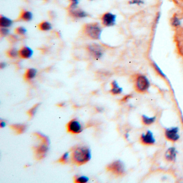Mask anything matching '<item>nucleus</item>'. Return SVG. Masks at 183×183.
I'll list each match as a JSON object with an SVG mask.
<instances>
[{
    "label": "nucleus",
    "instance_id": "obj_1",
    "mask_svg": "<svg viewBox=\"0 0 183 183\" xmlns=\"http://www.w3.org/2000/svg\"><path fill=\"white\" fill-rule=\"evenodd\" d=\"M91 150L86 147L75 148L71 152V159L74 164L80 166L83 165L90 160Z\"/></svg>",
    "mask_w": 183,
    "mask_h": 183
},
{
    "label": "nucleus",
    "instance_id": "obj_2",
    "mask_svg": "<svg viewBox=\"0 0 183 183\" xmlns=\"http://www.w3.org/2000/svg\"><path fill=\"white\" fill-rule=\"evenodd\" d=\"M84 32L89 37L94 39H99L102 29L98 23L86 24L84 27Z\"/></svg>",
    "mask_w": 183,
    "mask_h": 183
},
{
    "label": "nucleus",
    "instance_id": "obj_3",
    "mask_svg": "<svg viewBox=\"0 0 183 183\" xmlns=\"http://www.w3.org/2000/svg\"><path fill=\"white\" fill-rule=\"evenodd\" d=\"M107 170L116 175H121L125 172V165L119 160L113 162L107 167Z\"/></svg>",
    "mask_w": 183,
    "mask_h": 183
},
{
    "label": "nucleus",
    "instance_id": "obj_4",
    "mask_svg": "<svg viewBox=\"0 0 183 183\" xmlns=\"http://www.w3.org/2000/svg\"><path fill=\"white\" fill-rule=\"evenodd\" d=\"M136 88L139 92H145L150 87V82L147 77L140 75L136 80Z\"/></svg>",
    "mask_w": 183,
    "mask_h": 183
},
{
    "label": "nucleus",
    "instance_id": "obj_5",
    "mask_svg": "<svg viewBox=\"0 0 183 183\" xmlns=\"http://www.w3.org/2000/svg\"><path fill=\"white\" fill-rule=\"evenodd\" d=\"M67 130L71 134H77L80 133L83 130V127L80 122L77 119H73L67 124Z\"/></svg>",
    "mask_w": 183,
    "mask_h": 183
},
{
    "label": "nucleus",
    "instance_id": "obj_6",
    "mask_svg": "<svg viewBox=\"0 0 183 183\" xmlns=\"http://www.w3.org/2000/svg\"><path fill=\"white\" fill-rule=\"evenodd\" d=\"M48 146L49 145L42 142V143L39 146L34 147V154L35 158L38 160H40L45 157L46 153L48 150Z\"/></svg>",
    "mask_w": 183,
    "mask_h": 183
},
{
    "label": "nucleus",
    "instance_id": "obj_7",
    "mask_svg": "<svg viewBox=\"0 0 183 183\" xmlns=\"http://www.w3.org/2000/svg\"><path fill=\"white\" fill-rule=\"evenodd\" d=\"M117 16L111 12H107L102 18V23L106 26H112L116 24Z\"/></svg>",
    "mask_w": 183,
    "mask_h": 183
},
{
    "label": "nucleus",
    "instance_id": "obj_8",
    "mask_svg": "<svg viewBox=\"0 0 183 183\" xmlns=\"http://www.w3.org/2000/svg\"><path fill=\"white\" fill-rule=\"evenodd\" d=\"M88 49L93 56L97 59H99L103 55V48L98 44L94 43L90 45L88 47Z\"/></svg>",
    "mask_w": 183,
    "mask_h": 183
},
{
    "label": "nucleus",
    "instance_id": "obj_9",
    "mask_svg": "<svg viewBox=\"0 0 183 183\" xmlns=\"http://www.w3.org/2000/svg\"><path fill=\"white\" fill-rule=\"evenodd\" d=\"M178 128L177 127H173L170 129H167L165 131V136L168 140L172 141H177L179 138L178 134Z\"/></svg>",
    "mask_w": 183,
    "mask_h": 183
},
{
    "label": "nucleus",
    "instance_id": "obj_10",
    "mask_svg": "<svg viewBox=\"0 0 183 183\" xmlns=\"http://www.w3.org/2000/svg\"><path fill=\"white\" fill-rule=\"evenodd\" d=\"M141 141L144 144H154L155 142L153 134L150 130H148L146 134H143L142 135Z\"/></svg>",
    "mask_w": 183,
    "mask_h": 183
},
{
    "label": "nucleus",
    "instance_id": "obj_11",
    "mask_svg": "<svg viewBox=\"0 0 183 183\" xmlns=\"http://www.w3.org/2000/svg\"><path fill=\"white\" fill-rule=\"evenodd\" d=\"M34 51L31 48L29 47H24L22 49H20L19 51V54L20 57L23 59H29L33 55Z\"/></svg>",
    "mask_w": 183,
    "mask_h": 183
},
{
    "label": "nucleus",
    "instance_id": "obj_12",
    "mask_svg": "<svg viewBox=\"0 0 183 183\" xmlns=\"http://www.w3.org/2000/svg\"><path fill=\"white\" fill-rule=\"evenodd\" d=\"M75 9L70 10V14L74 17L82 18L86 17L88 16V14L85 11L81 9Z\"/></svg>",
    "mask_w": 183,
    "mask_h": 183
},
{
    "label": "nucleus",
    "instance_id": "obj_13",
    "mask_svg": "<svg viewBox=\"0 0 183 183\" xmlns=\"http://www.w3.org/2000/svg\"><path fill=\"white\" fill-rule=\"evenodd\" d=\"M176 153H177V152L175 148L171 147L167 150L166 152L165 157L167 160L173 161H175L176 158Z\"/></svg>",
    "mask_w": 183,
    "mask_h": 183
},
{
    "label": "nucleus",
    "instance_id": "obj_14",
    "mask_svg": "<svg viewBox=\"0 0 183 183\" xmlns=\"http://www.w3.org/2000/svg\"><path fill=\"white\" fill-rule=\"evenodd\" d=\"M13 21L5 16H1L0 17V26L1 28H9L12 25Z\"/></svg>",
    "mask_w": 183,
    "mask_h": 183
},
{
    "label": "nucleus",
    "instance_id": "obj_15",
    "mask_svg": "<svg viewBox=\"0 0 183 183\" xmlns=\"http://www.w3.org/2000/svg\"><path fill=\"white\" fill-rule=\"evenodd\" d=\"M12 130H14L15 132L18 134H22L25 131L26 127L24 125L22 124H14L10 126Z\"/></svg>",
    "mask_w": 183,
    "mask_h": 183
},
{
    "label": "nucleus",
    "instance_id": "obj_16",
    "mask_svg": "<svg viewBox=\"0 0 183 183\" xmlns=\"http://www.w3.org/2000/svg\"><path fill=\"white\" fill-rule=\"evenodd\" d=\"M112 89L110 90L111 93L113 94H120L122 92V88H120L116 81H113L111 83Z\"/></svg>",
    "mask_w": 183,
    "mask_h": 183
},
{
    "label": "nucleus",
    "instance_id": "obj_17",
    "mask_svg": "<svg viewBox=\"0 0 183 183\" xmlns=\"http://www.w3.org/2000/svg\"><path fill=\"white\" fill-rule=\"evenodd\" d=\"M37 71L34 68H30L26 71L24 77L26 80H30L35 77L37 75Z\"/></svg>",
    "mask_w": 183,
    "mask_h": 183
},
{
    "label": "nucleus",
    "instance_id": "obj_18",
    "mask_svg": "<svg viewBox=\"0 0 183 183\" xmlns=\"http://www.w3.org/2000/svg\"><path fill=\"white\" fill-rule=\"evenodd\" d=\"M33 15L32 14L30 11L23 10L21 13L20 18L21 19L25 21H30L32 19Z\"/></svg>",
    "mask_w": 183,
    "mask_h": 183
},
{
    "label": "nucleus",
    "instance_id": "obj_19",
    "mask_svg": "<svg viewBox=\"0 0 183 183\" xmlns=\"http://www.w3.org/2000/svg\"><path fill=\"white\" fill-rule=\"evenodd\" d=\"M171 25L175 28H178L181 25V20L177 15H173L171 19Z\"/></svg>",
    "mask_w": 183,
    "mask_h": 183
},
{
    "label": "nucleus",
    "instance_id": "obj_20",
    "mask_svg": "<svg viewBox=\"0 0 183 183\" xmlns=\"http://www.w3.org/2000/svg\"><path fill=\"white\" fill-rule=\"evenodd\" d=\"M39 28L42 31H47L52 29V25L49 22H43L39 25Z\"/></svg>",
    "mask_w": 183,
    "mask_h": 183
},
{
    "label": "nucleus",
    "instance_id": "obj_21",
    "mask_svg": "<svg viewBox=\"0 0 183 183\" xmlns=\"http://www.w3.org/2000/svg\"><path fill=\"white\" fill-rule=\"evenodd\" d=\"M89 178L86 176H75L74 177V182L76 183H85L89 181Z\"/></svg>",
    "mask_w": 183,
    "mask_h": 183
},
{
    "label": "nucleus",
    "instance_id": "obj_22",
    "mask_svg": "<svg viewBox=\"0 0 183 183\" xmlns=\"http://www.w3.org/2000/svg\"><path fill=\"white\" fill-rule=\"evenodd\" d=\"M156 120V117L149 118L146 116H142V120L144 124L147 125H149L153 124Z\"/></svg>",
    "mask_w": 183,
    "mask_h": 183
},
{
    "label": "nucleus",
    "instance_id": "obj_23",
    "mask_svg": "<svg viewBox=\"0 0 183 183\" xmlns=\"http://www.w3.org/2000/svg\"><path fill=\"white\" fill-rule=\"evenodd\" d=\"M35 135L37 136L38 138H40L43 142L49 145L50 141H49V139L46 136L44 135L43 134L39 133H35Z\"/></svg>",
    "mask_w": 183,
    "mask_h": 183
},
{
    "label": "nucleus",
    "instance_id": "obj_24",
    "mask_svg": "<svg viewBox=\"0 0 183 183\" xmlns=\"http://www.w3.org/2000/svg\"><path fill=\"white\" fill-rule=\"evenodd\" d=\"M39 105L40 104H35V105H34L33 106V108H32L31 109H30L28 111L27 113H28V114L29 115V116L30 117H33L35 115V113L37 112L38 108V107L39 106Z\"/></svg>",
    "mask_w": 183,
    "mask_h": 183
},
{
    "label": "nucleus",
    "instance_id": "obj_25",
    "mask_svg": "<svg viewBox=\"0 0 183 183\" xmlns=\"http://www.w3.org/2000/svg\"><path fill=\"white\" fill-rule=\"evenodd\" d=\"M19 54V52L16 48H12L8 52V55L10 57H16Z\"/></svg>",
    "mask_w": 183,
    "mask_h": 183
},
{
    "label": "nucleus",
    "instance_id": "obj_26",
    "mask_svg": "<svg viewBox=\"0 0 183 183\" xmlns=\"http://www.w3.org/2000/svg\"><path fill=\"white\" fill-rule=\"evenodd\" d=\"M68 157H69V153L67 152V153H64L63 155L59 158L58 162L59 163H61L62 164H66L68 161Z\"/></svg>",
    "mask_w": 183,
    "mask_h": 183
},
{
    "label": "nucleus",
    "instance_id": "obj_27",
    "mask_svg": "<svg viewBox=\"0 0 183 183\" xmlns=\"http://www.w3.org/2000/svg\"><path fill=\"white\" fill-rule=\"evenodd\" d=\"M26 31H26V29L25 28H24V27H22V26L17 28L16 30H15L16 34H20V35H24V34H25Z\"/></svg>",
    "mask_w": 183,
    "mask_h": 183
},
{
    "label": "nucleus",
    "instance_id": "obj_28",
    "mask_svg": "<svg viewBox=\"0 0 183 183\" xmlns=\"http://www.w3.org/2000/svg\"><path fill=\"white\" fill-rule=\"evenodd\" d=\"M129 3L130 4H136V5L140 6L141 4H144V0H130Z\"/></svg>",
    "mask_w": 183,
    "mask_h": 183
},
{
    "label": "nucleus",
    "instance_id": "obj_29",
    "mask_svg": "<svg viewBox=\"0 0 183 183\" xmlns=\"http://www.w3.org/2000/svg\"><path fill=\"white\" fill-rule=\"evenodd\" d=\"M153 67L155 68V69H156V71H158V73L160 74V75L162 76L165 77V75H164V74L163 73V71H162L161 69H160V68H159L158 66V65L156 64V63H155V62H153Z\"/></svg>",
    "mask_w": 183,
    "mask_h": 183
},
{
    "label": "nucleus",
    "instance_id": "obj_30",
    "mask_svg": "<svg viewBox=\"0 0 183 183\" xmlns=\"http://www.w3.org/2000/svg\"><path fill=\"white\" fill-rule=\"evenodd\" d=\"M71 4L70 5V8L71 9H75L76 8L77 4L79 3V0H70Z\"/></svg>",
    "mask_w": 183,
    "mask_h": 183
},
{
    "label": "nucleus",
    "instance_id": "obj_31",
    "mask_svg": "<svg viewBox=\"0 0 183 183\" xmlns=\"http://www.w3.org/2000/svg\"><path fill=\"white\" fill-rule=\"evenodd\" d=\"M0 31H1V34L2 35H3V36H6V35H8V34H9V32H10L9 30L7 28H1Z\"/></svg>",
    "mask_w": 183,
    "mask_h": 183
},
{
    "label": "nucleus",
    "instance_id": "obj_32",
    "mask_svg": "<svg viewBox=\"0 0 183 183\" xmlns=\"http://www.w3.org/2000/svg\"><path fill=\"white\" fill-rule=\"evenodd\" d=\"M6 126V123L4 121H2L1 120V122H0V127L1 128H3L5 126Z\"/></svg>",
    "mask_w": 183,
    "mask_h": 183
},
{
    "label": "nucleus",
    "instance_id": "obj_33",
    "mask_svg": "<svg viewBox=\"0 0 183 183\" xmlns=\"http://www.w3.org/2000/svg\"><path fill=\"white\" fill-rule=\"evenodd\" d=\"M130 97H131V95H130H130H127L126 96L124 97V98L122 99V101H126V100H128Z\"/></svg>",
    "mask_w": 183,
    "mask_h": 183
},
{
    "label": "nucleus",
    "instance_id": "obj_34",
    "mask_svg": "<svg viewBox=\"0 0 183 183\" xmlns=\"http://www.w3.org/2000/svg\"><path fill=\"white\" fill-rule=\"evenodd\" d=\"M6 63L5 62H1V63H0V67H1V69H3V68H4V67H6Z\"/></svg>",
    "mask_w": 183,
    "mask_h": 183
},
{
    "label": "nucleus",
    "instance_id": "obj_35",
    "mask_svg": "<svg viewBox=\"0 0 183 183\" xmlns=\"http://www.w3.org/2000/svg\"><path fill=\"white\" fill-rule=\"evenodd\" d=\"M57 105V106H59V107H63V106L65 105V103H61L58 104Z\"/></svg>",
    "mask_w": 183,
    "mask_h": 183
},
{
    "label": "nucleus",
    "instance_id": "obj_36",
    "mask_svg": "<svg viewBox=\"0 0 183 183\" xmlns=\"http://www.w3.org/2000/svg\"><path fill=\"white\" fill-rule=\"evenodd\" d=\"M91 1H93V0H91Z\"/></svg>",
    "mask_w": 183,
    "mask_h": 183
}]
</instances>
